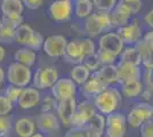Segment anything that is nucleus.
I'll list each match as a JSON object with an SVG mask.
<instances>
[{
	"label": "nucleus",
	"mask_w": 153,
	"mask_h": 137,
	"mask_svg": "<svg viewBox=\"0 0 153 137\" xmlns=\"http://www.w3.org/2000/svg\"><path fill=\"white\" fill-rule=\"evenodd\" d=\"M41 112H54L57 106V101L53 96H46L41 99Z\"/></svg>",
	"instance_id": "obj_39"
},
{
	"label": "nucleus",
	"mask_w": 153,
	"mask_h": 137,
	"mask_svg": "<svg viewBox=\"0 0 153 137\" xmlns=\"http://www.w3.org/2000/svg\"><path fill=\"white\" fill-rule=\"evenodd\" d=\"M115 66H117V72H118V84L133 81V80H142L143 72L140 70V66L133 65V64L120 62V61Z\"/></svg>",
	"instance_id": "obj_16"
},
{
	"label": "nucleus",
	"mask_w": 153,
	"mask_h": 137,
	"mask_svg": "<svg viewBox=\"0 0 153 137\" xmlns=\"http://www.w3.org/2000/svg\"><path fill=\"white\" fill-rule=\"evenodd\" d=\"M151 121H152V122H153V117H152V119H151Z\"/></svg>",
	"instance_id": "obj_56"
},
{
	"label": "nucleus",
	"mask_w": 153,
	"mask_h": 137,
	"mask_svg": "<svg viewBox=\"0 0 153 137\" xmlns=\"http://www.w3.org/2000/svg\"><path fill=\"white\" fill-rule=\"evenodd\" d=\"M135 48L140 53L142 65L145 70H153V50L145 44V41L140 39L137 44H135Z\"/></svg>",
	"instance_id": "obj_21"
},
{
	"label": "nucleus",
	"mask_w": 153,
	"mask_h": 137,
	"mask_svg": "<svg viewBox=\"0 0 153 137\" xmlns=\"http://www.w3.org/2000/svg\"><path fill=\"white\" fill-rule=\"evenodd\" d=\"M71 64H81L83 59V53L82 48H81V42H80V38L78 39H73L68 42L66 49H65V54L63 56Z\"/></svg>",
	"instance_id": "obj_18"
},
{
	"label": "nucleus",
	"mask_w": 153,
	"mask_h": 137,
	"mask_svg": "<svg viewBox=\"0 0 153 137\" xmlns=\"http://www.w3.org/2000/svg\"><path fill=\"white\" fill-rule=\"evenodd\" d=\"M78 86L71 78H61L51 87V95L56 101L68 99L76 96Z\"/></svg>",
	"instance_id": "obj_10"
},
{
	"label": "nucleus",
	"mask_w": 153,
	"mask_h": 137,
	"mask_svg": "<svg viewBox=\"0 0 153 137\" xmlns=\"http://www.w3.org/2000/svg\"><path fill=\"white\" fill-rule=\"evenodd\" d=\"M115 32L121 38L123 44L127 46H134L143 38L142 27L140 25L138 20H133L126 25L118 27Z\"/></svg>",
	"instance_id": "obj_9"
},
{
	"label": "nucleus",
	"mask_w": 153,
	"mask_h": 137,
	"mask_svg": "<svg viewBox=\"0 0 153 137\" xmlns=\"http://www.w3.org/2000/svg\"><path fill=\"white\" fill-rule=\"evenodd\" d=\"M121 94L128 98H135L140 96L142 91L144 90V84L142 80H133L120 84Z\"/></svg>",
	"instance_id": "obj_22"
},
{
	"label": "nucleus",
	"mask_w": 153,
	"mask_h": 137,
	"mask_svg": "<svg viewBox=\"0 0 153 137\" xmlns=\"http://www.w3.org/2000/svg\"><path fill=\"white\" fill-rule=\"evenodd\" d=\"M143 84L146 85V89L153 91V70H145L142 74Z\"/></svg>",
	"instance_id": "obj_45"
},
{
	"label": "nucleus",
	"mask_w": 153,
	"mask_h": 137,
	"mask_svg": "<svg viewBox=\"0 0 153 137\" xmlns=\"http://www.w3.org/2000/svg\"><path fill=\"white\" fill-rule=\"evenodd\" d=\"M140 128V137H153V122L151 120L145 121Z\"/></svg>",
	"instance_id": "obj_44"
},
{
	"label": "nucleus",
	"mask_w": 153,
	"mask_h": 137,
	"mask_svg": "<svg viewBox=\"0 0 153 137\" xmlns=\"http://www.w3.org/2000/svg\"><path fill=\"white\" fill-rule=\"evenodd\" d=\"M5 55H6V49H5L2 46L0 45V63L4 61V59H5Z\"/></svg>",
	"instance_id": "obj_51"
},
{
	"label": "nucleus",
	"mask_w": 153,
	"mask_h": 137,
	"mask_svg": "<svg viewBox=\"0 0 153 137\" xmlns=\"http://www.w3.org/2000/svg\"><path fill=\"white\" fill-rule=\"evenodd\" d=\"M74 15L79 20H86L88 16L93 14L94 5L91 0H74L73 4Z\"/></svg>",
	"instance_id": "obj_25"
},
{
	"label": "nucleus",
	"mask_w": 153,
	"mask_h": 137,
	"mask_svg": "<svg viewBox=\"0 0 153 137\" xmlns=\"http://www.w3.org/2000/svg\"><path fill=\"white\" fill-rule=\"evenodd\" d=\"M37 127L42 135L46 134L48 136L55 135L61 129V121L55 114V112H41L37 117Z\"/></svg>",
	"instance_id": "obj_11"
},
{
	"label": "nucleus",
	"mask_w": 153,
	"mask_h": 137,
	"mask_svg": "<svg viewBox=\"0 0 153 137\" xmlns=\"http://www.w3.org/2000/svg\"><path fill=\"white\" fill-rule=\"evenodd\" d=\"M14 130L19 137H31L36 130V122L31 118H19L15 122Z\"/></svg>",
	"instance_id": "obj_19"
},
{
	"label": "nucleus",
	"mask_w": 153,
	"mask_h": 137,
	"mask_svg": "<svg viewBox=\"0 0 153 137\" xmlns=\"http://www.w3.org/2000/svg\"><path fill=\"white\" fill-rule=\"evenodd\" d=\"M87 127H70L64 137H88Z\"/></svg>",
	"instance_id": "obj_40"
},
{
	"label": "nucleus",
	"mask_w": 153,
	"mask_h": 137,
	"mask_svg": "<svg viewBox=\"0 0 153 137\" xmlns=\"http://www.w3.org/2000/svg\"><path fill=\"white\" fill-rule=\"evenodd\" d=\"M15 31L1 24L0 22V44H8L15 40Z\"/></svg>",
	"instance_id": "obj_35"
},
{
	"label": "nucleus",
	"mask_w": 153,
	"mask_h": 137,
	"mask_svg": "<svg viewBox=\"0 0 153 137\" xmlns=\"http://www.w3.org/2000/svg\"><path fill=\"white\" fill-rule=\"evenodd\" d=\"M93 5L97 10L101 12H111L113 10V8L115 7L118 0H91Z\"/></svg>",
	"instance_id": "obj_34"
},
{
	"label": "nucleus",
	"mask_w": 153,
	"mask_h": 137,
	"mask_svg": "<svg viewBox=\"0 0 153 137\" xmlns=\"http://www.w3.org/2000/svg\"><path fill=\"white\" fill-rule=\"evenodd\" d=\"M96 113H97V110L93 101L85 99V101L79 102L76 104V110L72 119L71 127H81V128L86 127Z\"/></svg>",
	"instance_id": "obj_6"
},
{
	"label": "nucleus",
	"mask_w": 153,
	"mask_h": 137,
	"mask_svg": "<svg viewBox=\"0 0 153 137\" xmlns=\"http://www.w3.org/2000/svg\"><path fill=\"white\" fill-rule=\"evenodd\" d=\"M98 48L106 50L117 56H119L125 48V44L121 38L117 34V32H106L103 33L98 39Z\"/></svg>",
	"instance_id": "obj_13"
},
{
	"label": "nucleus",
	"mask_w": 153,
	"mask_h": 137,
	"mask_svg": "<svg viewBox=\"0 0 153 137\" xmlns=\"http://www.w3.org/2000/svg\"><path fill=\"white\" fill-rule=\"evenodd\" d=\"M48 137H59V136H56V135H51V136H48Z\"/></svg>",
	"instance_id": "obj_53"
},
{
	"label": "nucleus",
	"mask_w": 153,
	"mask_h": 137,
	"mask_svg": "<svg viewBox=\"0 0 153 137\" xmlns=\"http://www.w3.org/2000/svg\"><path fill=\"white\" fill-rule=\"evenodd\" d=\"M1 86H2V82H0V87H1Z\"/></svg>",
	"instance_id": "obj_55"
},
{
	"label": "nucleus",
	"mask_w": 153,
	"mask_h": 137,
	"mask_svg": "<svg viewBox=\"0 0 153 137\" xmlns=\"http://www.w3.org/2000/svg\"><path fill=\"white\" fill-rule=\"evenodd\" d=\"M85 31L87 33L88 38H91V39L102 36L103 32L100 25H98V22L96 20V16L94 13L85 20Z\"/></svg>",
	"instance_id": "obj_30"
},
{
	"label": "nucleus",
	"mask_w": 153,
	"mask_h": 137,
	"mask_svg": "<svg viewBox=\"0 0 153 137\" xmlns=\"http://www.w3.org/2000/svg\"><path fill=\"white\" fill-rule=\"evenodd\" d=\"M80 42H81V48H82L83 56H89L96 53V45L95 41L91 38H80Z\"/></svg>",
	"instance_id": "obj_37"
},
{
	"label": "nucleus",
	"mask_w": 153,
	"mask_h": 137,
	"mask_svg": "<svg viewBox=\"0 0 153 137\" xmlns=\"http://www.w3.org/2000/svg\"><path fill=\"white\" fill-rule=\"evenodd\" d=\"M96 56L98 59V62H100L101 66L114 64L115 61H117V57H118L114 54L106 52V50H103V49H100V48H98V50H96Z\"/></svg>",
	"instance_id": "obj_33"
},
{
	"label": "nucleus",
	"mask_w": 153,
	"mask_h": 137,
	"mask_svg": "<svg viewBox=\"0 0 153 137\" xmlns=\"http://www.w3.org/2000/svg\"><path fill=\"white\" fill-rule=\"evenodd\" d=\"M58 71L54 65L44 66L38 69L36 73L32 76V84L33 87L40 89H48L55 85L58 80Z\"/></svg>",
	"instance_id": "obj_4"
},
{
	"label": "nucleus",
	"mask_w": 153,
	"mask_h": 137,
	"mask_svg": "<svg viewBox=\"0 0 153 137\" xmlns=\"http://www.w3.org/2000/svg\"><path fill=\"white\" fill-rule=\"evenodd\" d=\"M131 16H133L131 9L128 7L127 4L118 0L113 10L110 12V20H111L112 29H118L128 24Z\"/></svg>",
	"instance_id": "obj_15"
},
{
	"label": "nucleus",
	"mask_w": 153,
	"mask_h": 137,
	"mask_svg": "<svg viewBox=\"0 0 153 137\" xmlns=\"http://www.w3.org/2000/svg\"><path fill=\"white\" fill-rule=\"evenodd\" d=\"M68 42L69 41L62 34H53L45 39L42 49L49 57H53V59L63 57Z\"/></svg>",
	"instance_id": "obj_8"
},
{
	"label": "nucleus",
	"mask_w": 153,
	"mask_h": 137,
	"mask_svg": "<svg viewBox=\"0 0 153 137\" xmlns=\"http://www.w3.org/2000/svg\"><path fill=\"white\" fill-rule=\"evenodd\" d=\"M13 110V103L6 97L0 96V117H6Z\"/></svg>",
	"instance_id": "obj_42"
},
{
	"label": "nucleus",
	"mask_w": 153,
	"mask_h": 137,
	"mask_svg": "<svg viewBox=\"0 0 153 137\" xmlns=\"http://www.w3.org/2000/svg\"><path fill=\"white\" fill-rule=\"evenodd\" d=\"M127 131V117L117 111L105 118V135L106 137H125Z\"/></svg>",
	"instance_id": "obj_3"
},
{
	"label": "nucleus",
	"mask_w": 153,
	"mask_h": 137,
	"mask_svg": "<svg viewBox=\"0 0 153 137\" xmlns=\"http://www.w3.org/2000/svg\"><path fill=\"white\" fill-rule=\"evenodd\" d=\"M14 59L16 63L31 67L37 61V53L27 47H21L14 53Z\"/></svg>",
	"instance_id": "obj_20"
},
{
	"label": "nucleus",
	"mask_w": 153,
	"mask_h": 137,
	"mask_svg": "<svg viewBox=\"0 0 153 137\" xmlns=\"http://www.w3.org/2000/svg\"><path fill=\"white\" fill-rule=\"evenodd\" d=\"M95 16L96 20L98 22V25L101 27L102 32L106 33L110 32V30L112 29L111 26V20H110V13L108 12H101V10H96Z\"/></svg>",
	"instance_id": "obj_32"
},
{
	"label": "nucleus",
	"mask_w": 153,
	"mask_h": 137,
	"mask_svg": "<svg viewBox=\"0 0 153 137\" xmlns=\"http://www.w3.org/2000/svg\"><path fill=\"white\" fill-rule=\"evenodd\" d=\"M86 127L91 136L102 137L105 133V117L97 112Z\"/></svg>",
	"instance_id": "obj_23"
},
{
	"label": "nucleus",
	"mask_w": 153,
	"mask_h": 137,
	"mask_svg": "<svg viewBox=\"0 0 153 137\" xmlns=\"http://www.w3.org/2000/svg\"><path fill=\"white\" fill-rule=\"evenodd\" d=\"M88 134H89V133H88ZM88 137H95V136H91V135L89 134V135H88Z\"/></svg>",
	"instance_id": "obj_54"
},
{
	"label": "nucleus",
	"mask_w": 153,
	"mask_h": 137,
	"mask_svg": "<svg viewBox=\"0 0 153 137\" xmlns=\"http://www.w3.org/2000/svg\"><path fill=\"white\" fill-rule=\"evenodd\" d=\"M82 64L89 70L90 73H95L101 69V64L96 56V53L93 55H89V56H86L82 61Z\"/></svg>",
	"instance_id": "obj_36"
},
{
	"label": "nucleus",
	"mask_w": 153,
	"mask_h": 137,
	"mask_svg": "<svg viewBox=\"0 0 153 137\" xmlns=\"http://www.w3.org/2000/svg\"><path fill=\"white\" fill-rule=\"evenodd\" d=\"M144 21H145V23L147 25L153 29V8L144 16Z\"/></svg>",
	"instance_id": "obj_49"
},
{
	"label": "nucleus",
	"mask_w": 153,
	"mask_h": 137,
	"mask_svg": "<svg viewBox=\"0 0 153 137\" xmlns=\"http://www.w3.org/2000/svg\"><path fill=\"white\" fill-rule=\"evenodd\" d=\"M48 14L57 23L70 21L73 14V0H54L48 8Z\"/></svg>",
	"instance_id": "obj_7"
},
{
	"label": "nucleus",
	"mask_w": 153,
	"mask_h": 137,
	"mask_svg": "<svg viewBox=\"0 0 153 137\" xmlns=\"http://www.w3.org/2000/svg\"><path fill=\"white\" fill-rule=\"evenodd\" d=\"M0 8L4 15H22L24 12L22 0H2Z\"/></svg>",
	"instance_id": "obj_27"
},
{
	"label": "nucleus",
	"mask_w": 153,
	"mask_h": 137,
	"mask_svg": "<svg viewBox=\"0 0 153 137\" xmlns=\"http://www.w3.org/2000/svg\"><path fill=\"white\" fill-rule=\"evenodd\" d=\"M90 74L91 73H90L89 70L81 63V64H76V65L73 66V69L71 70L70 78L76 82V86H81L88 80Z\"/></svg>",
	"instance_id": "obj_29"
},
{
	"label": "nucleus",
	"mask_w": 153,
	"mask_h": 137,
	"mask_svg": "<svg viewBox=\"0 0 153 137\" xmlns=\"http://www.w3.org/2000/svg\"><path fill=\"white\" fill-rule=\"evenodd\" d=\"M126 117H127V124H129L133 128H138L145 121L152 119L153 106L149 104L147 102L136 103Z\"/></svg>",
	"instance_id": "obj_5"
},
{
	"label": "nucleus",
	"mask_w": 153,
	"mask_h": 137,
	"mask_svg": "<svg viewBox=\"0 0 153 137\" xmlns=\"http://www.w3.org/2000/svg\"><path fill=\"white\" fill-rule=\"evenodd\" d=\"M0 22H1V24H4L7 27L16 30L19 26L23 24V16L22 15H4V14H1Z\"/></svg>",
	"instance_id": "obj_31"
},
{
	"label": "nucleus",
	"mask_w": 153,
	"mask_h": 137,
	"mask_svg": "<svg viewBox=\"0 0 153 137\" xmlns=\"http://www.w3.org/2000/svg\"><path fill=\"white\" fill-rule=\"evenodd\" d=\"M31 137H45V136H44L42 134H40V133H37V134L34 133V134H33V135H32Z\"/></svg>",
	"instance_id": "obj_52"
},
{
	"label": "nucleus",
	"mask_w": 153,
	"mask_h": 137,
	"mask_svg": "<svg viewBox=\"0 0 153 137\" xmlns=\"http://www.w3.org/2000/svg\"><path fill=\"white\" fill-rule=\"evenodd\" d=\"M40 102H41L40 91L34 87H25L21 93L17 105L23 110H30L40 104Z\"/></svg>",
	"instance_id": "obj_17"
},
{
	"label": "nucleus",
	"mask_w": 153,
	"mask_h": 137,
	"mask_svg": "<svg viewBox=\"0 0 153 137\" xmlns=\"http://www.w3.org/2000/svg\"><path fill=\"white\" fill-rule=\"evenodd\" d=\"M76 104L78 103L74 97L57 101V106L55 112L61 121V124H63L64 127H68V128L71 127V122L76 110Z\"/></svg>",
	"instance_id": "obj_12"
},
{
	"label": "nucleus",
	"mask_w": 153,
	"mask_h": 137,
	"mask_svg": "<svg viewBox=\"0 0 153 137\" xmlns=\"http://www.w3.org/2000/svg\"><path fill=\"white\" fill-rule=\"evenodd\" d=\"M119 56H120V62H125V63H129V64H133V65L137 66H140L142 64L140 53L137 52L135 46H127V47H125L122 53Z\"/></svg>",
	"instance_id": "obj_28"
},
{
	"label": "nucleus",
	"mask_w": 153,
	"mask_h": 137,
	"mask_svg": "<svg viewBox=\"0 0 153 137\" xmlns=\"http://www.w3.org/2000/svg\"><path fill=\"white\" fill-rule=\"evenodd\" d=\"M12 129V121L7 117H0V137H7Z\"/></svg>",
	"instance_id": "obj_43"
},
{
	"label": "nucleus",
	"mask_w": 153,
	"mask_h": 137,
	"mask_svg": "<svg viewBox=\"0 0 153 137\" xmlns=\"http://www.w3.org/2000/svg\"><path fill=\"white\" fill-rule=\"evenodd\" d=\"M45 1L46 0H22L24 7H27L29 9H32V10L39 9L45 4Z\"/></svg>",
	"instance_id": "obj_47"
},
{
	"label": "nucleus",
	"mask_w": 153,
	"mask_h": 137,
	"mask_svg": "<svg viewBox=\"0 0 153 137\" xmlns=\"http://www.w3.org/2000/svg\"><path fill=\"white\" fill-rule=\"evenodd\" d=\"M142 39L144 40L145 44H146V45L153 50V29L152 30H150V31H147V32L143 36Z\"/></svg>",
	"instance_id": "obj_48"
},
{
	"label": "nucleus",
	"mask_w": 153,
	"mask_h": 137,
	"mask_svg": "<svg viewBox=\"0 0 153 137\" xmlns=\"http://www.w3.org/2000/svg\"><path fill=\"white\" fill-rule=\"evenodd\" d=\"M119 1H122V2L127 4L128 7L131 9L133 15L138 13L140 9H142V5H143V1L142 0H119Z\"/></svg>",
	"instance_id": "obj_46"
},
{
	"label": "nucleus",
	"mask_w": 153,
	"mask_h": 137,
	"mask_svg": "<svg viewBox=\"0 0 153 137\" xmlns=\"http://www.w3.org/2000/svg\"><path fill=\"white\" fill-rule=\"evenodd\" d=\"M44 41H45V38H44V36L41 34V33H39L36 31L34 33V36H33V38H32L31 42L27 45V48H30L32 50H39L40 48H42V46H44Z\"/></svg>",
	"instance_id": "obj_41"
},
{
	"label": "nucleus",
	"mask_w": 153,
	"mask_h": 137,
	"mask_svg": "<svg viewBox=\"0 0 153 137\" xmlns=\"http://www.w3.org/2000/svg\"><path fill=\"white\" fill-rule=\"evenodd\" d=\"M96 73L100 77V79L108 87L114 85V84H118V72H117V66H115V64L101 66V69L96 72Z\"/></svg>",
	"instance_id": "obj_24"
},
{
	"label": "nucleus",
	"mask_w": 153,
	"mask_h": 137,
	"mask_svg": "<svg viewBox=\"0 0 153 137\" xmlns=\"http://www.w3.org/2000/svg\"><path fill=\"white\" fill-rule=\"evenodd\" d=\"M108 88V86L103 82L100 79V77L97 76V73H91L88 80L80 86V94L82 95L86 99H90L93 101L94 98L101 94L103 90H105Z\"/></svg>",
	"instance_id": "obj_14"
},
{
	"label": "nucleus",
	"mask_w": 153,
	"mask_h": 137,
	"mask_svg": "<svg viewBox=\"0 0 153 137\" xmlns=\"http://www.w3.org/2000/svg\"><path fill=\"white\" fill-rule=\"evenodd\" d=\"M22 90H23L22 87H17V86H14V85H8L6 88V90H5V96L14 104V103H17Z\"/></svg>",
	"instance_id": "obj_38"
},
{
	"label": "nucleus",
	"mask_w": 153,
	"mask_h": 137,
	"mask_svg": "<svg viewBox=\"0 0 153 137\" xmlns=\"http://www.w3.org/2000/svg\"><path fill=\"white\" fill-rule=\"evenodd\" d=\"M34 33H36V31L32 29L31 26L29 24L23 23L15 31V41L19 45H22L23 47H27V45L31 42Z\"/></svg>",
	"instance_id": "obj_26"
},
{
	"label": "nucleus",
	"mask_w": 153,
	"mask_h": 137,
	"mask_svg": "<svg viewBox=\"0 0 153 137\" xmlns=\"http://www.w3.org/2000/svg\"><path fill=\"white\" fill-rule=\"evenodd\" d=\"M140 97L143 98V101L144 102H147L150 98H151V91L146 89V90H143L142 91V94H140Z\"/></svg>",
	"instance_id": "obj_50"
},
{
	"label": "nucleus",
	"mask_w": 153,
	"mask_h": 137,
	"mask_svg": "<svg viewBox=\"0 0 153 137\" xmlns=\"http://www.w3.org/2000/svg\"><path fill=\"white\" fill-rule=\"evenodd\" d=\"M93 103L98 113L108 116L113 112H117L121 106L122 94L119 88L110 86L93 99Z\"/></svg>",
	"instance_id": "obj_1"
},
{
	"label": "nucleus",
	"mask_w": 153,
	"mask_h": 137,
	"mask_svg": "<svg viewBox=\"0 0 153 137\" xmlns=\"http://www.w3.org/2000/svg\"><path fill=\"white\" fill-rule=\"evenodd\" d=\"M32 71L30 67L14 62L8 66L6 79L9 85L25 88L32 81Z\"/></svg>",
	"instance_id": "obj_2"
},
{
	"label": "nucleus",
	"mask_w": 153,
	"mask_h": 137,
	"mask_svg": "<svg viewBox=\"0 0 153 137\" xmlns=\"http://www.w3.org/2000/svg\"><path fill=\"white\" fill-rule=\"evenodd\" d=\"M0 17H1V15H0Z\"/></svg>",
	"instance_id": "obj_57"
}]
</instances>
